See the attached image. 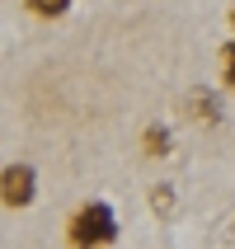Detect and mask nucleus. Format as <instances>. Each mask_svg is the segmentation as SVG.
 I'll return each instance as SVG.
<instances>
[{"mask_svg":"<svg viewBox=\"0 0 235 249\" xmlns=\"http://www.w3.org/2000/svg\"><path fill=\"white\" fill-rule=\"evenodd\" d=\"M66 240L71 249H104L118 240V216H113L108 202H85L66 226Z\"/></svg>","mask_w":235,"mask_h":249,"instance_id":"nucleus-1","label":"nucleus"},{"mask_svg":"<svg viewBox=\"0 0 235 249\" xmlns=\"http://www.w3.org/2000/svg\"><path fill=\"white\" fill-rule=\"evenodd\" d=\"M33 197H38V174H33V165H24V160H14V165L0 169V202L14 212L33 207Z\"/></svg>","mask_w":235,"mask_h":249,"instance_id":"nucleus-2","label":"nucleus"},{"mask_svg":"<svg viewBox=\"0 0 235 249\" xmlns=\"http://www.w3.org/2000/svg\"><path fill=\"white\" fill-rule=\"evenodd\" d=\"M183 113L198 118V127H217L221 123V99H217V89H202V85H198L193 94L183 99Z\"/></svg>","mask_w":235,"mask_h":249,"instance_id":"nucleus-3","label":"nucleus"},{"mask_svg":"<svg viewBox=\"0 0 235 249\" xmlns=\"http://www.w3.org/2000/svg\"><path fill=\"white\" fill-rule=\"evenodd\" d=\"M24 5H28V14H38V19H61L75 0H24Z\"/></svg>","mask_w":235,"mask_h":249,"instance_id":"nucleus-4","label":"nucleus"},{"mask_svg":"<svg viewBox=\"0 0 235 249\" xmlns=\"http://www.w3.org/2000/svg\"><path fill=\"white\" fill-rule=\"evenodd\" d=\"M151 212H155V216H174V212H179V207H174V188H169V183H155V188H151Z\"/></svg>","mask_w":235,"mask_h":249,"instance_id":"nucleus-5","label":"nucleus"},{"mask_svg":"<svg viewBox=\"0 0 235 249\" xmlns=\"http://www.w3.org/2000/svg\"><path fill=\"white\" fill-rule=\"evenodd\" d=\"M221 80H226V89H235V38L221 47Z\"/></svg>","mask_w":235,"mask_h":249,"instance_id":"nucleus-6","label":"nucleus"},{"mask_svg":"<svg viewBox=\"0 0 235 249\" xmlns=\"http://www.w3.org/2000/svg\"><path fill=\"white\" fill-rule=\"evenodd\" d=\"M146 151H151V155H165L169 151V132H165V127H151V132H146Z\"/></svg>","mask_w":235,"mask_h":249,"instance_id":"nucleus-7","label":"nucleus"},{"mask_svg":"<svg viewBox=\"0 0 235 249\" xmlns=\"http://www.w3.org/2000/svg\"><path fill=\"white\" fill-rule=\"evenodd\" d=\"M226 24H231V33H235V5H231V14H226Z\"/></svg>","mask_w":235,"mask_h":249,"instance_id":"nucleus-8","label":"nucleus"},{"mask_svg":"<svg viewBox=\"0 0 235 249\" xmlns=\"http://www.w3.org/2000/svg\"><path fill=\"white\" fill-rule=\"evenodd\" d=\"M226 249H235V226H231V240H226Z\"/></svg>","mask_w":235,"mask_h":249,"instance_id":"nucleus-9","label":"nucleus"}]
</instances>
